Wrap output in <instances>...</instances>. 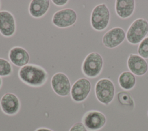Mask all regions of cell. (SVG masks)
Listing matches in <instances>:
<instances>
[{"instance_id":"obj_1","label":"cell","mask_w":148,"mask_h":131,"mask_svg":"<svg viewBox=\"0 0 148 131\" xmlns=\"http://www.w3.org/2000/svg\"><path fill=\"white\" fill-rule=\"evenodd\" d=\"M18 76L24 83L32 87L42 85L47 80V73L42 67L35 65H27L21 68Z\"/></svg>"},{"instance_id":"obj_2","label":"cell","mask_w":148,"mask_h":131,"mask_svg":"<svg viewBox=\"0 0 148 131\" xmlns=\"http://www.w3.org/2000/svg\"><path fill=\"white\" fill-rule=\"evenodd\" d=\"M110 18V11L107 5L104 3L98 4L93 8L91 12V25L94 30L102 31L108 27Z\"/></svg>"},{"instance_id":"obj_3","label":"cell","mask_w":148,"mask_h":131,"mask_svg":"<svg viewBox=\"0 0 148 131\" xmlns=\"http://www.w3.org/2000/svg\"><path fill=\"white\" fill-rule=\"evenodd\" d=\"M148 33V21L143 18L135 20L128 27L126 39L131 44H139Z\"/></svg>"},{"instance_id":"obj_4","label":"cell","mask_w":148,"mask_h":131,"mask_svg":"<svg viewBox=\"0 0 148 131\" xmlns=\"http://www.w3.org/2000/svg\"><path fill=\"white\" fill-rule=\"evenodd\" d=\"M103 65V60L100 54L97 52L89 53L84 58L82 70L83 73L89 78H95L101 72Z\"/></svg>"},{"instance_id":"obj_5","label":"cell","mask_w":148,"mask_h":131,"mask_svg":"<svg viewBox=\"0 0 148 131\" xmlns=\"http://www.w3.org/2000/svg\"><path fill=\"white\" fill-rule=\"evenodd\" d=\"M95 93L99 102L108 105L113 100L115 94V87L113 81L107 78L99 79L95 85Z\"/></svg>"},{"instance_id":"obj_6","label":"cell","mask_w":148,"mask_h":131,"mask_svg":"<svg viewBox=\"0 0 148 131\" xmlns=\"http://www.w3.org/2000/svg\"><path fill=\"white\" fill-rule=\"evenodd\" d=\"M77 18V13L73 9L66 8L57 11L53 14L52 23L58 28H64L73 25Z\"/></svg>"},{"instance_id":"obj_7","label":"cell","mask_w":148,"mask_h":131,"mask_svg":"<svg viewBox=\"0 0 148 131\" xmlns=\"http://www.w3.org/2000/svg\"><path fill=\"white\" fill-rule=\"evenodd\" d=\"M91 89L90 81L86 78H80L77 80L71 87V98L76 102H83L87 98Z\"/></svg>"},{"instance_id":"obj_8","label":"cell","mask_w":148,"mask_h":131,"mask_svg":"<svg viewBox=\"0 0 148 131\" xmlns=\"http://www.w3.org/2000/svg\"><path fill=\"white\" fill-rule=\"evenodd\" d=\"M126 38L125 31L121 27H115L108 31L102 37V43L108 48H114L121 44Z\"/></svg>"},{"instance_id":"obj_9","label":"cell","mask_w":148,"mask_h":131,"mask_svg":"<svg viewBox=\"0 0 148 131\" xmlns=\"http://www.w3.org/2000/svg\"><path fill=\"white\" fill-rule=\"evenodd\" d=\"M51 85L54 92L61 96L69 95L71 90V85L68 76L62 73H55L51 79Z\"/></svg>"},{"instance_id":"obj_10","label":"cell","mask_w":148,"mask_h":131,"mask_svg":"<svg viewBox=\"0 0 148 131\" xmlns=\"http://www.w3.org/2000/svg\"><path fill=\"white\" fill-rule=\"evenodd\" d=\"M105 115L97 110L87 112L83 117V123L90 130H97L101 129L106 123Z\"/></svg>"},{"instance_id":"obj_11","label":"cell","mask_w":148,"mask_h":131,"mask_svg":"<svg viewBox=\"0 0 148 131\" xmlns=\"http://www.w3.org/2000/svg\"><path fill=\"white\" fill-rule=\"evenodd\" d=\"M127 66L134 75L142 76L148 70V64L145 59L136 54L131 53L127 59Z\"/></svg>"},{"instance_id":"obj_12","label":"cell","mask_w":148,"mask_h":131,"mask_svg":"<svg viewBox=\"0 0 148 131\" xmlns=\"http://www.w3.org/2000/svg\"><path fill=\"white\" fill-rule=\"evenodd\" d=\"M16 24L14 16L8 11H0V33L5 37L14 35Z\"/></svg>"},{"instance_id":"obj_13","label":"cell","mask_w":148,"mask_h":131,"mask_svg":"<svg viewBox=\"0 0 148 131\" xmlns=\"http://www.w3.org/2000/svg\"><path fill=\"white\" fill-rule=\"evenodd\" d=\"M0 104L3 112L10 115L16 114L20 107L18 98L12 93L4 94L1 98Z\"/></svg>"},{"instance_id":"obj_14","label":"cell","mask_w":148,"mask_h":131,"mask_svg":"<svg viewBox=\"0 0 148 131\" xmlns=\"http://www.w3.org/2000/svg\"><path fill=\"white\" fill-rule=\"evenodd\" d=\"M9 58L13 65L22 68L28 64L30 57L25 49L21 47H14L9 51Z\"/></svg>"},{"instance_id":"obj_15","label":"cell","mask_w":148,"mask_h":131,"mask_svg":"<svg viewBox=\"0 0 148 131\" xmlns=\"http://www.w3.org/2000/svg\"><path fill=\"white\" fill-rule=\"evenodd\" d=\"M135 7L134 0H117L115 2V11L117 15L122 19H126L132 16Z\"/></svg>"},{"instance_id":"obj_16","label":"cell","mask_w":148,"mask_h":131,"mask_svg":"<svg viewBox=\"0 0 148 131\" xmlns=\"http://www.w3.org/2000/svg\"><path fill=\"white\" fill-rule=\"evenodd\" d=\"M49 6V0H32L29 5V13L34 18H40L46 13Z\"/></svg>"},{"instance_id":"obj_17","label":"cell","mask_w":148,"mask_h":131,"mask_svg":"<svg viewBox=\"0 0 148 131\" xmlns=\"http://www.w3.org/2000/svg\"><path fill=\"white\" fill-rule=\"evenodd\" d=\"M118 83L122 89L130 90L136 84V77L130 71H124L119 75Z\"/></svg>"},{"instance_id":"obj_18","label":"cell","mask_w":148,"mask_h":131,"mask_svg":"<svg viewBox=\"0 0 148 131\" xmlns=\"http://www.w3.org/2000/svg\"><path fill=\"white\" fill-rule=\"evenodd\" d=\"M12 72V67L8 61L0 58V76H9Z\"/></svg>"},{"instance_id":"obj_19","label":"cell","mask_w":148,"mask_h":131,"mask_svg":"<svg viewBox=\"0 0 148 131\" xmlns=\"http://www.w3.org/2000/svg\"><path fill=\"white\" fill-rule=\"evenodd\" d=\"M138 54L144 59H148V36L145 37L139 44Z\"/></svg>"},{"instance_id":"obj_20","label":"cell","mask_w":148,"mask_h":131,"mask_svg":"<svg viewBox=\"0 0 148 131\" xmlns=\"http://www.w3.org/2000/svg\"><path fill=\"white\" fill-rule=\"evenodd\" d=\"M117 98L120 103L124 104L130 105V106H134L133 99L130 93L124 91L120 92L117 94Z\"/></svg>"},{"instance_id":"obj_21","label":"cell","mask_w":148,"mask_h":131,"mask_svg":"<svg viewBox=\"0 0 148 131\" xmlns=\"http://www.w3.org/2000/svg\"><path fill=\"white\" fill-rule=\"evenodd\" d=\"M69 131H87V129L83 122H76L73 124Z\"/></svg>"},{"instance_id":"obj_22","label":"cell","mask_w":148,"mask_h":131,"mask_svg":"<svg viewBox=\"0 0 148 131\" xmlns=\"http://www.w3.org/2000/svg\"><path fill=\"white\" fill-rule=\"evenodd\" d=\"M51 2L56 5L59 6H62L65 5H66L68 2V1L67 0H53Z\"/></svg>"},{"instance_id":"obj_23","label":"cell","mask_w":148,"mask_h":131,"mask_svg":"<svg viewBox=\"0 0 148 131\" xmlns=\"http://www.w3.org/2000/svg\"><path fill=\"white\" fill-rule=\"evenodd\" d=\"M35 131H53V130L46 128H40L37 129Z\"/></svg>"},{"instance_id":"obj_24","label":"cell","mask_w":148,"mask_h":131,"mask_svg":"<svg viewBox=\"0 0 148 131\" xmlns=\"http://www.w3.org/2000/svg\"><path fill=\"white\" fill-rule=\"evenodd\" d=\"M1 85H2V80H1V78L0 77V88H1Z\"/></svg>"},{"instance_id":"obj_25","label":"cell","mask_w":148,"mask_h":131,"mask_svg":"<svg viewBox=\"0 0 148 131\" xmlns=\"http://www.w3.org/2000/svg\"><path fill=\"white\" fill-rule=\"evenodd\" d=\"M0 7H1V1H0Z\"/></svg>"},{"instance_id":"obj_26","label":"cell","mask_w":148,"mask_h":131,"mask_svg":"<svg viewBox=\"0 0 148 131\" xmlns=\"http://www.w3.org/2000/svg\"><path fill=\"white\" fill-rule=\"evenodd\" d=\"M147 115H148V112H147Z\"/></svg>"}]
</instances>
